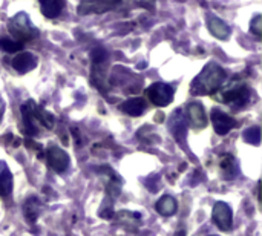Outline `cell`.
<instances>
[{
  "label": "cell",
  "mask_w": 262,
  "mask_h": 236,
  "mask_svg": "<svg viewBox=\"0 0 262 236\" xmlns=\"http://www.w3.org/2000/svg\"><path fill=\"white\" fill-rule=\"evenodd\" d=\"M207 26H209L210 32H212L216 38H220V40H226V38H229V35H230V28H229V25H227L224 20H221L220 17H216L215 14H209V15H207Z\"/></svg>",
  "instance_id": "obj_12"
},
{
  "label": "cell",
  "mask_w": 262,
  "mask_h": 236,
  "mask_svg": "<svg viewBox=\"0 0 262 236\" xmlns=\"http://www.w3.org/2000/svg\"><path fill=\"white\" fill-rule=\"evenodd\" d=\"M250 31H252L255 35L261 37L262 35V15H255V18H253V20H252V23H250Z\"/></svg>",
  "instance_id": "obj_25"
},
{
  "label": "cell",
  "mask_w": 262,
  "mask_h": 236,
  "mask_svg": "<svg viewBox=\"0 0 262 236\" xmlns=\"http://www.w3.org/2000/svg\"><path fill=\"white\" fill-rule=\"evenodd\" d=\"M121 0H81L77 12L80 15H89V14H103L111 9H114Z\"/></svg>",
  "instance_id": "obj_6"
},
{
  "label": "cell",
  "mask_w": 262,
  "mask_h": 236,
  "mask_svg": "<svg viewBox=\"0 0 262 236\" xmlns=\"http://www.w3.org/2000/svg\"><path fill=\"white\" fill-rule=\"evenodd\" d=\"M38 3H40V9L45 17L55 18L63 11L66 0H38Z\"/></svg>",
  "instance_id": "obj_16"
},
{
  "label": "cell",
  "mask_w": 262,
  "mask_h": 236,
  "mask_svg": "<svg viewBox=\"0 0 262 236\" xmlns=\"http://www.w3.org/2000/svg\"><path fill=\"white\" fill-rule=\"evenodd\" d=\"M40 209H41V204L38 201L37 197H29L26 201H25V206H23V212H25V218L29 224H34L37 220H38V215H40Z\"/></svg>",
  "instance_id": "obj_17"
},
{
  "label": "cell",
  "mask_w": 262,
  "mask_h": 236,
  "mask_svg": "<svg viewBox=\"0 0 262 236\" xmlns=\"http://www.w3.org/2000/svg\"><path fill=\"white\" fill-rule=\"evenodd\" d=\"M35 66H37V57L32 52H23V54H18L12 58V68L18 74L29 72Z\"/></svg>",
  "instance_id": "obj_11"
},
{
  "label": "cell",
  "mask_w": 262,
  "mask_h": 236,
  "mask_svg": "<svg viewBox=\"0 0 262 236\" xmlns=\"http://www.w3.org/2000/svg\"><path fill=\"white\" fill-rule=\"evenodd\" d=\"M114 217H117V220H118L120 223H124V224L132 226V227H137V226L141 223V215H140V213H132V212L121 210V212H118V213L114 215Z\"/></svg>",
  "instance_id": "obj_20"
},
{
  "label": "cell",
  "mask_w": 262,
  "mask_h": 236,
  "mask_svg": "<svg viewBox=\"0 0 262 236\" xmlns=\"http://www.w3.org/2000/svg\"><path fill=\"white\" fill-rule=\"evenodd\" d=\"M12 174L5 161H0V198H8L12 192Z\"/></svg>",
  "instance_id": "obj_14"
},
{
  "label": "cell",
  "mask_w": 262,
  "mask_h": 236,
  "mask_svg": "<svg viewBox=\"0 0 262 236\" xmlns=\"http://www.w3.org/2000/svg\"><path fill=\"white\" fill-rule=\"evenodd\" d=\"M3 111H5V106H3V103L0 101V118H2V115H3Z\"/></svg>",
  "instance_id": "obj_26"
},
{
  "label": "cell",
  "mask_w": 262,
  "mask_h": 236,
  "mask_svg": "<svg viewBox=\"0 0 262 236\" xmlns=\"http://www.w3.org/2000/svg\"><path fill=\"white\" fill-rule=\"evenodd\" d=\"M170 131L173 134V137L180 141V144H184L186 141V134H187V121L183 117L181 111L173 114V118L170 121Z\"/></svg>",
  "instance_id": "obj_13"
},
{
  "label": "cell",
  "mask_w": 262,
  "mask_h": 236,
  "mask_svg": "<svg viewBox=\"0 0 262 236\" xmlns=\"http://www.w3.org/2000/svg\"><path fill=\"white\" fill-rule=\"evenodd\" d=\"M146 94L150 103L158 108H164L173 101V88L166 83H154L147 88Z\"/></svg>",
  "instance_id": "obj_4"
},
{
  "label": "cell",
  "mask_w": 262,
  "mask_h": 236,
  "mask_svg": "<svg viewBox=\"0 0 262 236\" xmlns=\"http://www.w3.org/2000/svg\"><path fill=\"white\" fill-rule=\"evenodd\" d=\"M244 140L249 143V144H253V146H258L261 143V129L258 126L255 127H250L244 132Z\"/></svg>",
  "instance_id": "obj_22"
},
{
  "label": "cell",
  "mask_w": 262,
  "mask_h": 236,
  "mask_svg": "<svg viewBox=\"0 0 262 236\" xmlns=\"http://www.w3.org/2000/svg\"><path fill=\"white\" fill-rule=\"evenodd\" d=\"M221 169H223L226 174H230V177H233V175L238 174L236 161H235V158L230 157V155H226V158L221 161Z\"/></svg>",
  "instance_id": "obj_23"
},
{
  "label": "cell",
  "mask_w": 262,
  "mask_h": 236,
  "mask_svg": "<svg viewBox=\"0 0 262 236\" xmlns=\"http://www.w3.org/2000/svg\"><path fill=\"white\" fill-rule=\"evenodd\" d=\"M0 49L5 51V52L14 54V52H18V51L23 49V43L17 41L14 38H9V37H2L0 38Z\"/></svg>",
  "instance_id": "obj_21"
},
{
  "label": "cell",
  "mask_w": 262,
  "mask_h": 236,
  "mask_svg": "<svg viewBox=\"0 0 262 236\" xmlns=\"http://www.w3.org/2000/svg\"><path fill=\"white\" fill-rule=\"evenodd\" d=\"M8 31L11 32L12 38L17 41H28L37 37V29L31 25V18L26 12H18L9 20Z\"/></svg>",
  "instance_id": "obj_3"
},
{
  "label": "cell",
  "mask_w": 262,
  "mask_h": 236,
  "mask_svg": "<svg viewBox=\"0 0 262 236\" xmlns=\"http://www.w3.org/2000/svg\"><path fill=\"white\" fill-rule=\"evenodd\" d=\"M35 103L32 100L23 103L21 106V115H23V126L28 135L35 137L38 134V123L35 120Z\"/></svg>",
  "instance_id": "obj_9"
},
{
  "label": "cell",
  "mask_w": 262,
  "mask_h": 236,
  "mask_svg": "<svg viewBox=\"0 0 262 236\" xmlns=\"http://www.w3.org/2000/svg\"><path fill=\"white\" fill-rule=\"evenodd\" d=\"M226 71L216 65V63H209L206 68L196 75L190 86V92L193 95H207V94H215L224 83H226Z\"/></svg>",
  "instance_id": "obj_1"
},
{
  "label": "cell",
  "mask_w": 262,
  "mask_h": 236,
  "mask_svg": "<svg viewBox=\"0 0 262 236\" xmlns=\"http://www.w3.org/2000/svg\"><path fill=\"white\" fill-rule=\"evenodd\" d=\"M186 112H187V121L190 123L192 127L203 129V127L207 126V117H206V112H204L203 104H200V103H190V104H187Z\"/></svg>",
  "instance_id": "obj_10"
},
{
  "label": "cell",
  "mask_w": 262,
  "mask_h": 236,
  "mask_svg": "<svg viewBox=\"0 0 262 236\" xmlns=\"http://www.w3.org/2000/svg\"><path fill=\"white\" fill-rule=\"evenodd\" d=\"M106 51L103 49V48H95V49H92V52H91V60H92V63H94V66H98L100 63H103L104 60H106Z\"/></svg>",
  "instance_id": "obj_24"
},
{
  "label": "cell",
  "mask_w": 262,
  "mask_h": 236,
  "mask_svg": "<svg viewBox=\"0 0 262 236\" xmlns=\"http://www.w3.org/2000/svg\"><path fill=\"white\" fill-rule=\"evenodd\" d=\"M177 210H178V203L170 195H164L157 203V212L163 217H172L177 213Z\"/></svg>",
  "instance_id": "obj_18"
},
{
  "label": "cell",
  "mask_w": 262,
  "mask_h": 236,
  "mask_svg": "<svg viewBox=\"0 0 262 236\" xmlns=\"http://www.w3.org/2000/svg\"><path fill=\"white\" fill-rule=\"evenodd\" d=\"M121 112L130 115V117H140L146 111V103L141 97H134L121 103L120 106Z\"/></svg>",
  "instance_id": "obj_15"
},
{
  "label": "cell",
  "mask_w": 262,
  "mask_h": 236,
  "mask_svg": "<svg viewBox=\"0 0 262 236\" xmlns=\"http://www.w3.org/2000/svg\"><path fill=\"white\" fill-rule=\"evenodd\" d=\"M212 123H213V129L218 135H226L233 127L238 126V121L235 118H232L230 115H227L226 112H223L220 109L212 111Z\"/></svg>",
  "instance_id": "obj_8"
},
{
  "label": "cell",
  "mask_w": 262,
  "mask_h": 236,
  "mask_svg": "<svg viewBox=\"0 0 262 236\" xmlns=\"http://www.w3.org/2000/svg\"><path fill=\"white\" fill-rule=\"evenodd\" d=\"M35 120H37L38 126H41L45 129H52L54 123H55L54 115L51 112H48L46 109L40 108V106H35Z\"/></svg>",
  "instance_id": "obj_19"
},
{
  "label": "cell",
  "mask_w": 262,
  "mask_h": 236,
  "mask_svg": "<svg viewBox=\"0 0 262 236\" xmlns=\"http://www.w3.org/2000/svg\"><path fill=\"white\" fill-rule=\"evenodd\" d=\"M215 98L221 103H230L233 104L235 109L243 108L244 104H247L249 97H250V91L246 86V83L243 80H232L227 84L224 83V86H221L218 91H215Z\"/></svg>",
  "instance_id": "obj_2"
},
{
  "label": "cell",
  "mask_w": 262,
  "mask_h": 236,
  "mask_svg": "<svg viewBox=\"0 0 262 236\" xmlns=\"http://www.w3.org/2000/svg\"><path fill=\"white\" fill-rule=\"evenodd\" d=\"M46 158H48V166L51 167V170L57 174L64 172L69 166V155L58 146L51 144L46 151Z\"/></svg>",
  "instance_id": "obj_7"
},
{
  "label": "cell",
  "mask_w": 262,
  "mask_h": 236,
  "mask_svg": "<svg viewBox=\"0 0 262 236\" xmlns=\"http://www.w3.org/2000/svg\"><path fill=\"white\" fill-rule=\"evenodd\" d=\"M212 220H213V223L218 226L220 230H223V232L232 230V226H233V213H232L230 206H229L227 203L218 201V203L213 206Z\"/></svg>",
  "instance_id": "obj_5"
}]
</instances>
